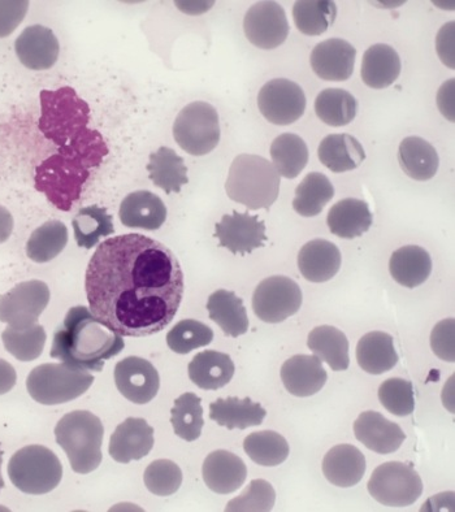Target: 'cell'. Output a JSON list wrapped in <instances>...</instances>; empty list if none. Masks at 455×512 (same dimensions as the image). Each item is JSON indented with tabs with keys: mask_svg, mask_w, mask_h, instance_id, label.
Wrapping results in <instances>:
<instances>
[{
	"mask_svg": "<svg viewBox=\"0 0 455 512\" xmlns=\"http://www.w3.org/2000/svg\"><path fill=\"white\" fill-rule=\"evenodd\" d=\"M91 314L121 337L162 332L179 311L184 272L162 242L124 234L102 242L85 279Z\"/></svg>",
	"mask_w": 455,
	"mask_h": 512,
	"instance_id": "6da1fadb",
	"label": "cell"
},
{
	"mask_svg": "<svg viewBox=\"0 0 455 512\" xmlns=\"http://www.w3.org/2000/svg\"><path fill=\"white\" fill-rule=\"evenodd\" d=\"M39 129L54 143L55 153L36 169V189L62 211L80 198L90 172L103 162L108 147L89 128L90 108L72 88L41 93Z\"/></svg>",
	"mask_w": 455,
	"mask_h": 512,
	"instance_id": "7a4b0ae2",
	"label": "cell"
},
{
	"mask_svg": "<svg viewBox=\"0 0 455 512\" xmlns=\"http://www.w3.org/2000/svg\"><path fill=\"white\" fill-rule=\"evenodd\" d=\"M120 334L112 331L84 306L72 307L56 329L51 358L77 371L101 372L106 360L124 350Z\"/></svg>",
	"mask_w": 455,
	"mask_h": 512,
	"instance_id": "3957f363",
	"label": "cell"
},
{
	"mask_svg": "<svg viewBox=\"0 0 455 512\" xmlns=\"http://www.w3.org/2000/svg\"><path fill=\"white\" fill-rule=\"evenodd\" d=\"M280 175L266 158L242 154L229 168L225 190L229 199L247 210H270L280 193Z\"/></svg>",
	"mask_w": 455,
	"mask_h": 512,
	"instance_id": "277c9868",
	"label": "cell"
},
{
	"mask_svg": "<svg viewBox=\"0 0 455 512\" xmlns=\"http://www.w3.org/2000/svg\"><path fill=\"white\" fill-rule=\"evenodd\" d=\"M55 437L76 474H90L101 466L104 427L98 416L89 411L69 412L56 424Z\"/></svg>",
	"mask_w": 455,
	"mask_h": 512,
	"instance_id": "5b68a950",
	"label": "cell"
},
{
	"mask_svg": "<svg viewBox=\"0 0 455 512\" xmlns=\"http://www.w3.org/2000/svg\"><path fill=\"white\" fill-rule=\"evenodd\" d=\"M8 476L20 492L42 496L59 487L63 466L54 451L30 445L16 451L8 463Z\"/></svg>",
	"mask_w": 455,
	"mask_h": 512,
	"instance_id": "8992f818",
	"label": "cell"
},
{
	"mask_svg": "<svg viewBox=\"0 0 455 512\" xmlns=\"http://www.w3.org/2000/svg\"><path fill=\"white\" fill-rule=\"evenodd\" d=\"M94 383L89 372L73 370L64 363L41 364L29 373L26 389L34 401L45 406L63 405L88 392Z\"/></svg>",
	"mask_w": 455,
	"mask_h": 512,
	"instance_id": "52a82bcc",
	"label": "cell"
},
{
	"mask_svg": "<svg viewBox=\"0 0 455 512\" xmlns=\"http://www.w3.org/2000/svg\"><path fill=\"white\" fill-rule=\"evenodd\" d=\"M173 137L185 153L194 156L210 154L220 142L218 111L206 102L188 104L176 117Z\"/></svg>",
	"mask_w": 455,
	"mask_h": 512,
	"instance_id": "ba28073f",
	"label": "cell"
},
{
	"mask_svg": "<svg viewBox=\"0 0 455 512\" xmlns=\"http://www.w3.org/2000/svg\"><path fill=\"white\" fill-rule=\"evenodd\" d=\"M375 501L388 507L414 505L423 493V481L409 464L388 462L372 472L367 484Z\"/></svg>",
	"mask_w": 455,
	"mask_h": 512,
	"instance_id": "9c48e42d",
	"label": "cell"
},
{
	"mask_svg": "<svg viewBox=\"0 0 455 512\" xmlns=\"http://www.w3.org/2000/svg\"><path fill=\"white\" fill-rule=\"evenodd\" d=\"M46 282L24 281L0 297V321L13 329H25L37 324L39 316L50 302Z\"/></svg>",
	"mask_w": 455,
	"mask_h": 512,
	"instance_id": "30bf717a",
	"label": "cell"
},
{
	"mask_svg": "<svg viewBox=\"0 0 455 512\" xmlns=\"http://www.w3.org/2000/svg\"><path fill=\"white\" fill-rule=\"evenodd\" d=\"M301 306V288L285 276L268 277L260 282L253 295L254 314L264 323H281L296 315Z\"/></svg>",
	"mask_w": 455,
	"mask_h": 512,
	"instance_id": "8fae6325",
	"label": "cell"
},
{
	"mask_svg": "<svg viewBox=\"0 0 455 512\" xmlns=\"http://www.w3.org/2000/svg\"><path fill=\"white\" fill-rule=\"evenodd\" d=\"M258 107L260 114L270 123L286 127L296 123L305 114V91L296 82L275 78L260 89Z\"/></svg>",
	"mask_w": 455,
	"mask_h": 512,
	"instance_id": "7c38bea8",
	"label": "cell"
},
{
	"mask_svg": "<svg viewBox=\"0 0 455 512\" xmlns=\"http://www.w3.org/2000/svg\"><path fill=\"white\" fill-rule=\"evenodd\" d=\"M245 36L251 45L262 50H273L283 45L289 36V21L279 3L258 2L246 12Z\"/></svg>",
	"mask_w": 455,
	"mask_h": 512,
	"instance_id": "4fadbf2b",
	"label": "cell"
},
{
	"mask_svg": "<svg viewBox=\"0 0 455 512\" xmlns=\"http://www.w3.org/2000/svg\"><path fill=\"white\" fill-rule=\"evenodd\" d=\"M215 237L219 238L220 247H225L232 254H251L260 249L267 241L266 223L257 215L249 212L233 211L232 215H224L220 223L215 225Z\"/></svg>",
	"mask_w": 455,
	"mask_h": 512,
	"instance_id": "5bb4252c",
	"label": "cell"
},
{
	"mask_svg": "<svg viewBox=\"0 0 455 512\" xmlns=\"http://www.w3.org/2000/svg\"><path fill=\"white\" fill-rule=\"evenodd\" d=\"M114 377L121 396L136 405H146L159 392V373L149 360L125 358L116 364Z\"/></svg>",
	"mask_w": 455,
	"mask_h": 512,
	"instance_id": "9a60e30c",
	"label": "cell"
},
{
	"mask_svg": "<svg viewBox=\"0 0 455 512\" xmlns=\"http://www.w3.org/2000/svg\"><path fill=\"white\" fill-rule=\"evenodd\" d=\"M357 49L348 41L331 38L315 46L310 56L312 71L324 81L342 82L353 76Z\"/></svg>",
	"mask_w": 455,
	"mask_h": 512,
	"instance_id": "2e32d148",
	"label": "cell"
},
{
	"mask_svg": "<svg viewBox=\"0 0 455 512\" xmlns=\"http://www.w3.org/2000/svg\"><path fill=\"white\" fill-rule=\"evenodd\" d=\"M15 51L24 67L32 71H46L58 62L60 45L50 28L32 25L16 39Z\"/></svg>",
	"mask_w": 455,
	"mask_h": 512,
	"instance_id": "e0dca14e",
	"label": "cell"
},
{
	"mask_svg": "<svg viewBox=\"0 0 455 512\" xmlns=\"http://www.w3.org/2000/svg\"><path fill=\"white\" fill-rule=\"evenodd\" d=\"M154 442V429L145 419L128 418L112 433L108 451L114 461L127 464L147 457Z\"/></svg>",
	"mask_w": 455,
	"mask_h": 512,
	"instance_id": "ac0fdd59",
	"label": "cell"
},
{
	"mask_svg": "<svg viewBox=\"0 0 455 512\" xmlns=\"http://www.w3.org/2000/svg\"><path fill=\"white\" fill-rule=\"evenodd\" d=\"M354 435L368 450L388 455L401 448L406 435L400 425L390 422L380 412L366 411L354 423Z\"/></svg>",
	"mask_w": 455,
	"mask_h": 512,
	"instance_id": "d6986e66",
	"label": "cell"
},
{
	"mask_svg": "<svg viewBox=\"0 0 455 512\" xmlns=\"http://www.w3.org/2000/svg\"><path fill=\"white\" fill-rule=\"evenodd\" d=\"M281 380L292 396L311 397L327 383L328 375L322 360L316 355L298 354L286 360L281 367Z\"/></svg>",
	"mask_w": 455,
	"mask_h": 512,
	"instance_id": "ffe728a7",
	"label": "cell"
},
{
	"mask_svg": "<svg viewBox=\"0 0 455 512\" xmlns=\"http://www.w3.org/2000/svg\"><path fill=\"white\" fill-rule=\"evenodd\" d=\"M202 475L212 492L231 494L245 484L247 468L245 462L231 451L216 450L205 459Z\"/></svg>",
	"mask_w": 455,
	"mask_h": 512,
	"instance_id": "44dd1931",
	"label": "cell"
},
{
	"mask_svg": "<svg viewBox=\"0 0 455 512\" xmlns=\"http://www.w3.org/2000/svg\"><path fill=\"white\" fill-rule=\"evenodd\" d=\"M119 215L127 228L158 231L166 223L167 207L158 195L149 190H138L124 198Z\"/></svg>",
	"mask_w": 455,
	"mask_h": 512,
	"instance_id": "7402d4cb",
	"label": "cell"
},
{
	"mask_svg": "<svg viewBox=\"0 0 455 512\" xmlns=\"http://www.w3.org/2000/svg\"><path fill=\"white\" fill-rule=\"evenodd\" d=\"M341 251L331 241L312 240L298 254V269L307 281L322 284L332 280L341 268Z\"/></svg>",
	"mask_w": 455,
	"mask_h": 512,
	"instance_id": "603a6c76",
	"label": "cell"
},
{
	"mask_svg": "<svg viewBox=\"0 0 455 512\" xmlns=\"http://www.w3.org/2000/svg\"><path fill=\"white\" fill-rule=\"evenodd\" d=\"M323 474L338 488H351L361 483L366 472V458L353 445H337L328 451L323 461Z\"/></svg>",
	"mask_w": 455,
	"mask_h": 512,
	"instance_id": "cb8c5ba5",
	"label": "cell"
},
{
	"mask_svg": "<svg viewBox=\"0 0 455 512\" xmlns=\"http://www.w3.org/2000/svg\"><path fill=\"white\" fill-rule=\"evenodd\" d=\"M374 223L367 202L357 198H346L333 205L328 212L329 231L344 240H354L370 231Z\"/></svg>",
	"mask_w": 455,
	"mask_h": 512,
	"instance_id": "d4e9b609",
	"label": "cell"
},
{
	"mask_svg": "<svg viewBox=\"0 0 455 512\" xmlns=\"http://www.w3.org/2000/svg\"><path fill=\"white\" fill-rule=\"evenodd\" d=\"M401 59L392 46L377 43L364 52L361 76L368 88H389L401 75Z\"/></svg>",
	"mask_w": 455,
	"mask_h": 512,
	"instance_id": "484cf974",
	"label": "cell"
},
{
	"mask_svg": "<svg viewBox=\"0 0 455 512\" xmlns=\"http://www.w3.org/2000/svg\"><path fill=\"white\" fill-rule=\"evenodd\" d=\"M320 163L333 173H344L361 167L366 160L362 143L351 134H329L320 142Z\"/></svg>",
	"mask_w": 455,
	"mask_h": 512,
	"instance_id": "4316f807",
	"label": "cell"
},
{
	"mask_svg": "<svg viewBox=\"0 0 455 512\" xmlns=\"http://www.w3.org/2000/svg\"><path fill=\"white\" fill-rule=\"evenodd\" d=\"M188 371L190 380L198 388L218 390L231 383L236 368L228 354L206 350L195 355L189 364Z\"/></svg>",
	"mask_w": 455,
	"mask_h": 512,
	"instance_id": "83f0119b",
	"label": "cell"
},
{
	"mask_svg": "<svg viewBox=\"0 0 455 512\" xmlns=\"http://www.w3.org/2000/svg\"><path fill=\"white\" fill-rule=\"evenodd\" d=\"M267 411L257 402L251 401L249 397L240 399L229 397L227 399H216L210 405V419L221 427L233 429H245L258 427L266 418Z\"/></svg>",
	"mask_w": 455,
	"mask_h": 512,
	"instance_id": "f1b7e54d",
	"label": "cell"
},
{
	"mask_svg": "<svg viewBox=\"0 0 455 512\" xmlns=\"http://www.w3.org/2000/svg\"><path fill=\"white\" fill-rule=\"evenodd\" d=\"M398 162L410 179L428 181L439 171L440 158L435 147L420 137H407L398 149Z\"/></svg>",
	"mask_w": 455,
	"mask_h": 512,
	"instance_id": "f546056e",
	"label": "cell"
},
{
	"mask_svg": "<svg viewBox=\"0 0 455 512\" xmlns=\"http://www.w3.org/2000/svg\"><path fill=\"white\" fill-rule=\"evenodd\" d=\"M389 271L398 284L414 289L428 280L432 272V259L420 246H403L392 254Z\"/></svg>",
	"mask_w": 455,
	"mask_h": 512,
	"instance_id": "4dcf8cb0",
	"label": "cell"
},
{
	"mask_svg": "<svg viewBox=\"0 0 455 512\" xmlns=\"http://www.w3.org/2000/svg\"><path fill=\"white\" fill-rule=\"evenodd\" d=\"M210 319L219 325L225 336L240 337L249 331L244 301L229 290H218L212 293L207 302Z\"/></svg>",
	"mask_w": 455,
	"mask_h": 512,
	"instance_id": "1f68e13d",
	"label": "cell"
},
{
	"mask_svg": "<svg viewBox=\"0 0 455 512\" xmlns=\"http://www.w3.org/2000/svg\"><path fill=\"white\" fill-rule=\"evenodd\" d=\"M359 367L370 375H383L398 363L393 337L384 332L364 334L357 346Z\"/></svg>",
	"mask_w": 455,
	"mask_h": 512,
	"instance_id": "d6a6232c",
	"label": "cell"
},
{
	"mask_svg": "<svg viewBox=\"0 0 455 512\" xmlns=\"http://www.w3.org/2000/svg\"><path fill=\"white\" fill-rule=\"evenodd\" d=\"M307 346L322 362L333 371H346L349 368V341L345 334L331 325L312 329L307 338Z\"/></svg>",
	"mask_w": 455,
	"mask_h": 512,
	"instance_id": "836d02e7",
	"label": "cell"
},
{
	"mask_svg": "<svg viewBox=\"0 0 455 512\" xmlns=\"http://www.w3.org/2000/svg\"><path fill=\"white\" fill-rule=\"evenodd\" d=\"M146 168L150 180L166 194L180 193L182 186L189 182L184 159L166 146L150 154V162Z\"/></svg>",
	"mask_w": 455,
	"mask_h": 512,
	"instance_id": "e575fe53",
	"label": "cell"
},
{
	"mask_svg": "<svg viewBox=\"0 0 455 512\" xmlns=\"http://www.w3.org/2000/svg\"><path fill=\"white\" fill-rule=\"evenodd\" d=\"M273 167L288 180L297 179L309 163V147L293 133L281 134L272 142L270 150Z\"/></svg>",
	"mask_w": 455,
	"mask_h": 512,
	"instance_id": "d590c367",
	"label": "cell"
},
{
	"mask_svg": "<svg viewBox=\"0 0 455 512\" xmlns=\"http://www.w3.org/2000/svg\"><path fill=\"white\" fill-rule=\"evenodd\" d=\"M333 197L335 188L328 177L320 172H312L297 186L293 208L303 218H314L322 214L325 205H328Z\"/></svg>",
	"mask_w": 455,
	"mask_h": 512,
	"instance_id": "8d00e7d4",
	"label": "cell"
},
{
	"mask_svg": "<svg viewBox=\"0 0 455 512\" xmlns=\"http://www.w3.org/2000/svg\"><path fill=\"white\" fill-rule=\"evenodd\" d=\"M337 17V7L331 0H298L294 3L293 19L305 36H322Z\"/></svg>",
	"mask_w": 455,
	"mask_h": 512,
	"instance_id": "74e56055",
	"label": "cell"
},
{
	"mask_svg": "<svg viewBox=\"0 0 455 512\" xmlns=\"http://www.w3.org/2000/svg\"><path fill=\"white\" fill-rule=\"evenodd\" d=\"M357 111V99L344 89H325L316 97V116L329 127L349 125L357 116Z\"/></svg>",
	"mask_w": 455,
	"mask_h": 512,
	"instance_id": "f35d334b",
	"label": "cell"
},
{
	"mask_svg": "<svg viewBox=\"0 0 455 512\" xmlns=\"http://www.w3.org/2000/svg\"><path fill=\"white\" fill-rule=\"evenodd\" d=\"M68 244V229L59 220L47 221L30 236L26 255L36 263H49L63 253Z\"/></svg>",
	"mask_w": 455,
	"mask_h": 512,
	"instance_id": "ab89813d",
	"label": "cell"
},
{
	"mask_svg": "<svg viewBox=\"0 0 455 512\" xmlns=\"http://www.w3.org/2000/svg\"><path fill=\"white\" fill-rule=\"evenodd\" d=\"M77 245L84 249H93L102 237L115 233L112 216L106 208L91 206L81 208L72 220Z\"/></svg>",
	"mask_w": 455,
	"mask_h": 512,
	"instance_id": "60d3db41",
	"label": "cell"
},
{
	"mask_svg": "<svg viewBox=\"0 0 455 512\" xmlns=\"http://www.w3.org/2000/svg\"><path fill=\"white\" fill-rule=\"evenodd\" d=\"M244 450L254 463L263 467H276L289 457L288 441L273 431L254 432L244 441Z\"/></svg>",
	"mask_w": 455,
	"mask_h": 512,
	"instance_id": "b9f144b4",
	"label": "cell"
},
{
	"mask_svg": "<svg viewBox=\"0 0 455 512\" xmlns=\"http://www.w3.org/2000/svg\"><path fill=\"white\" fill-rule=\"evenodd\" d=\"M201 402V398L194 393H185L176 399L171 411V423L176 436L182 440L193 442L201 437L205 425Z\"/></svg>",
	"mask_w": 455,
	"mask_h": 512,
	"instance_id": "7bdbcfd3",
	"label": "cell"
},
{
	"mask_svg": "<svg viewBox=\"0 0 455 512\" xmlns=\"http://www.w3.org/2000/svg\"><path fill=\"white\" fill-rule=\"evenodd\" d=\"M3 345L8 353L20 362H33L41 357L45 349L47 334L42 325L25 329L8 327L2 333Z\"/></svg>",
	"mask_w": 455,
	"mask_h": 512,
	"instance_id": "ee69618b",
	"label": "cell"
},
{
	"mask_svg": "<svg viewBox=\"0 0 455 512\" xmlns=\"http://www.w3.org/2000/svg\"><path fill=\"white\" fill-rule=\"evenodd\" d=\"M214 340V332L201 321L181 320L167 334L169 349L176 354H189L199 347H205Z\"/></svg>",
	"mask_w": 455,
	"mask_h": 512,
	"instance_id": "f6af8a7d",
	"label": "cell"
},
{
	"mask_svg": "<svg viewBox=\"0 0 455 512\" xmlns=\"http://www.w3.org/2000/svg\"><path fill=\"white\" fill-rule=\"evenodd\" d=\"M149 492L159 497L175 494L182 484L181 468L169 459H158L149 464L143 476Z\"/></svg>",
	"mask_w": 455,
	"mask_h": 512,
	"instance_id": "bcb514c9",
	"label": "cell"
},
{
	"mask_svg": "<svg viewBox=\"0 0 455 512\" xmlns=\"http://www.w3.org/2000/svg\"><path fill=\"white\" fill-rule=\"evenodd\" d=\"M276 492L266 480L251 481L240 497L229 501L227 512H270L275 506Z\"/></svg>",
	"mask_w": 455,
	"mask_h": 512,
	"instance_id": "7dc6e473",
	"label": "cell"
},
{
	"mask_svg": "<svg viewBox=\"0 0 455 512\" xmlns=\"http://www.w3.org/2000/svg\"><path fill=\"white\" fill-rule=\"evenodd\" d=\"M379 401L390 414L409 416L415 409L413 384L403 379L384 381L379 388Z\"/></svg>",
	"mask_w": 455,
	"mask_h": 512,
	"instance_id": "c3c4849f",
	"label": "cell"
},
{
	"mask_svg": "<svg viewBox=\"0 0 455 512\" xmlns=\"http://www.w3.org/2000/svg\"><path fill=\"white\" fill-rule=\"evenodd\" d=\"M431 347L433 353L445 362L453 363L455 360V321L445 319L433 328L431 334Z\"/></svg>",
	"mask_w": 455,
	"mask_h": 512,
	"instance_id": "681fc988",
	"label": "cell"
},
{
	"mask_svg": "<svg viewBox=\"0 0 455 512\" xmlns=\"http://www.w3.org/2000/svg\"><path fill=\"white\" fill-rule=\"evenodd\" d=\"M28 10V0H0V38L11 36L23 23Z\"/></svg>",
	"mask_w": 455,
	"mask_h": 512,
	"instance_id": "f907efd6",
	"label": "cell"
},
{
	"mask_svg": "<svg viewBox=\"0 0 455 512\" xmlns=\"http://www.w3.org/2000/svg\"><path fill=\"white\" fill-rule=\"evenodd\" d=\"M454 26V21L442 26L436 39L437 54L450 69H454Z\"/></svg>",
	"mask_w": 455,
	"mask_h": 512,
	"instance_id": "816d5d0a",
	"label": "cell"
},
{
	"mask_svg": "<svg viewBox=\"0 0 455 512\" xmlns=\"http://www.w3.org/2000/svg\"><path fill=\"white\" fill-rule=\"evenodd\" d=\"M437 104L446 119L454 121V80L446 81L437 94Z\"/></svg>",
	"mask_w": 455,
	"mask_h": 512,
	"instance_id": "f5cc1de1",
	"label": "cell"
},
{
	"mask_svg": "<svg viewBox=\"0 0 455 512\" xmlns=\"http://www.w3.org/2000/svg\"><path fill=\"white\" fill-rule=\"evenodd\" d=\"M17 373L11 363L0 359V396L11 392L15 388Z\"/></svg>",
	"mask_w": 455,
	"mask_h": 512,
	"instance_id": "db71d44e",
	"label": "cell"
},
{
	"mask_svg": "<svg viewBox=\"0 0 455 512\" xmlns=\"http://www.w3.org/2000/svg\"><path fill=\"white\" fill-rule=\"evenodd\" d=\"M13 232V216L6 207L0 206V244L8 241Z\"/></svg>",
	"mask_w": 455,
	"mask_h": 512,
	"instance_id": "11a10c76",
	"label": "cell"
},
{
	"mask_svg": "<svg viewBox=\"0 0 455 512\" xmlns=\"http://www.w3.org/2000/svg\"><path fill=\"white\" fill-rule=\"evenodd\" d=\"M2 464H3V451L2 449H0V490H2L4 488V480H3V476H2Z\"/></svg>",
	"mask_w": 455,
	"mask_h": 512,
	"instance_id": "9f6ffc18",
	"label": "cell"
}]
</instances>
